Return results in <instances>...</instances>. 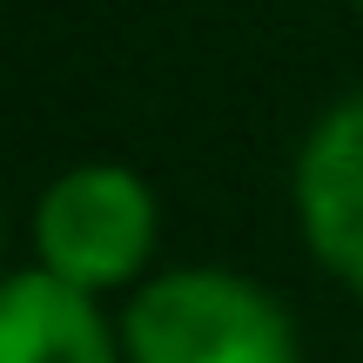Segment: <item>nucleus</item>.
<instances>
[{
	"label": "nucleus",
	"instance_id": "f257e3e1",
	"mask_svg": "<svg viewBox=\"0 0 363 363\" xmlns=\"http://www.w3.org/2000/svg\"><path fill=\"white\" fill-rule=\"evenodd\" d=\"M128 363H303L283 296L222 262L155 269L121 310Z\"/></svg>",
	"mask_w": 363,
	"mask_h": 363
},
{
	"label": "nucleus",
	"instance_id": "f03ea898",
	"mask_svg": "<svg viewBox=\"0 0 363 363\" xmlns=\"http://www.w3.org/2000/svg\"><path fill=\"white\" fill-rule=\"evenodd\" d=\"M162 242V208L135 169L121 162H74L34 202V269L108 296L142 289Z\"/></svg>",
	"mask_w": 363,
	"mask_h": 363
},
{
	"label": "nucleus",
	"instance_id": "7ed1b4c3",
	"mask_svg": "<svg viewBox=\"0 0 363 363\" xmlns=\"http://www.w3.org/2000/svg\"><path fill=\"white\" fill-rule=\"evenodd\" d=\"M289 202L316 269L363 296V94L316 115L289 162Z\"/></svg>",
	"mask_w": 363,
	"mask_h": 363
},
{
	"label": "nucleus",
	"instance_id": "20e7f679",
	"mask_svg": "<svg viewBox=\"0 0 363 363\" xmlns=\"http://www.w3.org/2000/svg\"><path fill=\"white\" fill-rule=\"evenodd\" d=\"M0 363H128L101 296L48 269L0 276Z\"/></svg>",
	"mask_w": 363,
	"mask_h": 363
},
{
	"label": "nucleus",
	"instance_id": "39448f33",
	"mask_svg": "<svg viewBox=\"0 0 363 363\" xmlns=\"http://www.w3.org/2000/svg\"><path fill=\"white\" fill-rule=\"evenodd\" d=\"M350 7H357V13H363V0H350Z\"/></svg>",
	"mask_w": 363,
	"mask_h": 363
}]
</instances>
